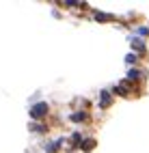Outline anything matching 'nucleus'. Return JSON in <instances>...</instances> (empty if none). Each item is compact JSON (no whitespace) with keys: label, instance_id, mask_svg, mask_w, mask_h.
Masks as SVG:
<instances>
[{"label":"nucleus","instance_id":"2","mask_svg":"<svg viewBox=\"0 0 149 153\" xmlns=\"http://www.w3.org/2000/svg\"><path fill=\"white\" fill-rule=\"evenodd\" d=\"M132 48H134V50H138V52H143V50H145V45H143L141 39H134V41H132Z\"/></svg>","mask_w":149,"mask_h":153},{"label":"nucleus","instance_id":"8","mask_svg":"<svg viewBox=\"0 0 149 153\" xmlns=\"http://www.w3.org/2000/svg\"><path fill=\"white\" fill-rule=\"evenodd\" d=\"M141 76H143L141 71H130V76H127V78H130V80H138Z\"/></svg>","mask_w":149,"mask_h":153},{"label":"nucleus","instance_id":"5","mask_svg":"<svg viewBox=\"0 0 149 153\" xmlns=\"http://www.w3.org/2000/svg\"><path fill=\"white\" fill-rule=\"evenodd\" d=\"M115 93H121V95H130V91H127V86H125V84H121V86H117V88H115Z\"/></svg>","mask_w":149,"mask_h":153},{"label":"nucleus","instance_id":"4","mask_svg":"<svg viewBox=\"0 0 149 153\" xmlns=\"http://www.w3.org/2000/svg\"><path fill=\"white\" fill-rule=\"evenodd\" d=\"M108 104H110V95H108L106 91H104V93H102V108H106Z\"/></svg>","mask_w":149,"mask_h":153},{"label":"nucleus","instance_id":"6","mask_svg":"<svg viewBox=\"0 0 149 153\" xmlns=\"http://www.w3.org/2000/svg\"><path fill=\"white\" fill-rule=\"evenodd\" d=\"M78 145H80V134H74V136H72V147L76 149Z\"/></svg>","mask_w":149,"mask_h":153},{"label":"nucleus","instance_id":"9","mask_svg":"<svg viewBox=\"0 0 149 153\" xmlns=\"http://www.w3.org/2000/svg\"><path fill=\"white\" fill-rule=\"evenodd\" d=\"M72 119H74V121H84L86 114H84V112H80V114H72Z\"/></svg>","mask_w":149,"mask_h":153},{"label":"nucleus","instance_id":"7","mask_svg":"<svg viewBox=\"0 0 149 153\" xmlns=\"http://www.w3.org/2000/svg\"><path fill=\"white\" fill-rule=\"evenodd\" d=\"M58 145H61V140H56V142H52V145L48 147V153H54V151L58 149Z\"/></svg>","mask_w":149,"mask_h":153},{"label":"nucleus","instance_id":"3","mask_svg":"<svg viewBox=\"0 0 149 153\" xmlns=\"http://www.w3.org/2000/svg\"><path fill=\"white\" fill-rule=\"evenodd\" d=\"M93 147H95V140H84V142H82V149H84V151H91Z\"/></svg>","mask_w":149,"mask_h":153},{"label":"nucleus","instance_id":"1","mask_svg":"<svg viewBox=\"0 0 149 153\" xmlns=\"http://www.w3.org/2000/svg\"><path fill=\"white\" fill-rule=\"evenodd\" d=\"M45 114H48V104H45V101L35 104V106L31 108V117H33V119H43Z\"/></svg>","mask_w":149,"mask_h":153},{"label":"nucleus","instance_id":"10","mask_svg":"<svg viewBox=\"0 0 149 153\" xmlns=\"http://www.w3.org/2000/svg\"><path fill=\"white\" fill-rule=\"evenodd\" d=\"M136 60H138V58H136L134 54H130V56H127V63H130V65H134V63H136Z\"/></svg>","mask_w":149,"mask_h":153}]
</instances>
